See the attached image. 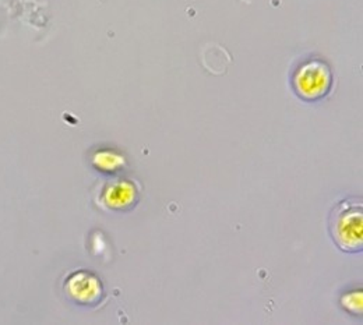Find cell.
Masks as SVG:
<instances>
[{
    "label": "cell",
    "instance_id": "6da1fadb",
    "mask_svg": "<svg viewBox=\"0 0 363 325\" xmlns=\"http://www.w3.org/2000/svg\"><path fill=\"white\" fill-rule=\"evenodd\" d=\"M330 232L341 250L348 253L361 251L363 246L362 203L358 200L341 201L331 214Z\"/></svg>",
    "mask_w": 363,
    "mask_h": 325
},
{
    "label": "cell",
    "instance_id": "7a4b0ae2",
    "mask_svg": "<svg viewBox=\"0 0 363 325\" xmlns=\"http://www.w3.org/2000/svg\"><path fill=\"white\" fill-rule=\"evenodd\" d=\"M292 86L301 99L315 102L330 93L333 86L331 70L323 60H308L296 69Z\"/></svg>",
    "mask_w": 363,
    "mask_h": 325
},
{
    "label": "cell",
    "instance_id": "3957f363",
    "mask_svg": "<svg viewBox=\"0 0 363 325\" xmlns=\"http://www.w3.org/2000/svg\"><path fill=\"white\" fill-rule=\"evenodd\" d=\"M66 289L69 295L79 303H94L101 297L102 286L96 277L80 271L67 280Z\"/></svg>",
    "mask_w": 363,
    "mask_h": 325
},
{
    "label": "cell",
    "instance_id": "277c9868",
    "mask_svg": "<svg viewBox=\"0 0 363 325\" xmlns=\"http://www.w3.org/2000/svg\"><path fill=\"white\" fill-rule=\"evenodd\" d=\"M135 200V187L128 182L116 183L111 187L105 194V201L113 208H125L130 205Z\"/></svg>",
    "mask_w": 363,
    "mask_h": 325
},
{
    "label": "cell",
    "instance_id": "5b68a950",
    "mask_svg": "<svg viewBox=\"0 0 363 325\" xmlns=\"http://www.w3.org/2000/svg\"><path fill=\"white\" fill-rule=\"evenodd\" d=\"M341 304L348 313L361 316L362 314V290L357 289V290L342 295Z\"/></svg>",
    "mask_w": 363,
    "mask_h": 325
},
{
    "label": "cell",
    "instance_id": "8992f818",
    "mask_svg": "<svg viewBox=\"0 0 363 325\" xmlns=\"http://www.w3.org/2000/svg\"><path fill=\"white\" fill-rule=\"evenodd\" d=\"M95 162H96L98 166H101L102 169L111 171V169H116L123 161H122V158L118 156V155H113V154H111V152H102V154L96 155Z\"/></svg>",
    "mask_w": 363,
    "mask_h": 325
}]
</instances>
